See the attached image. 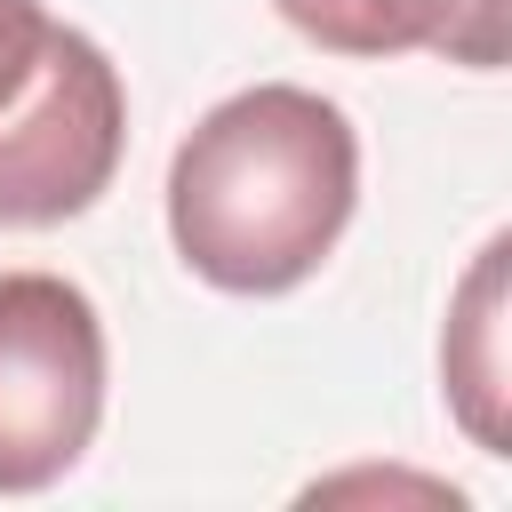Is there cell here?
<instances>
[{
  "label": "cell",
  "instance_id": "obj_4",
  "mask_svg": "<svg viewBox=\"0 0 512 512\" xmlns=\"http://www.w3.org/2000/svg\"><path fill=\"white\" fill-rule=\"evenodd\" d=\"M272 8L336 56L448 48L464 64H496V0H272Z\"/></svg>",
  "mask_w": 512,
  "mask_h": 512
},
{
  "label": "cell",
  "instance_id": "obj_5",
  "mask_svg": "<svg viewBox=\"0 0 512 512\" xmlns=\"http://www.w3.org/2000/svg\"><path fill=\"white\" fill-rule=\"evenodd\" d=\"M496 280H504V240L480 248V264H472V280H464V304H456V320H448V352H440V360H448V392H456L472 440L504 456V416H496V400H504V360H496Z\"/></svg>",
  "mask_w": 512,
  "mask_h": 512
},
{
  "label": "cell",
  "instance_id": "obj_2",
  "mask_svg": "<svg viewBox=\"0 0 512 512\" xmlns=\"http://www.w3.org/2000/svg\"><path fill=\"white\" fill-rule=\"evenodd\" d=\"M104 424V320L64 272H0V496L64 480Z\"/></svg>",
  "mask_w": 512,
  "mask_h": 512
},
{
  "label": "cell",
  "instance_id": "obj_6",
  "mask_svg": "<svg viewBox=\"0 0 512 512\" xmlns=\"http://www.w3.org/2000/svg\"><path fill=\"white\" fill-rule=\"evenodd\" d=\"M48 8L40 0H0V112L16 104V88L32 80V64H40V48H48Z\"/></svg>",
  "mask_w": 512,
  "mask_h": 512
},
{
  "label": "cell",
  "instance_id": "obj_1",
  "mask_svg": "<svg viewBox=\"0 0 512 512\" xmlns=\"http://www.w3.org/2000/svg\"><path fill=\"white\" fill-rule=\"evenodd\" d=\"M360 200L352 120L288 80L224 96L168 160V240L224 296L304 288Z\"/></svg>",
  "mask_w": 512,
  "mask_h": 512
},
{
  "label": "cell",
  "instance_id": "obj_3",
  "mask_svg": "<svg viewBox=\"0 0 512 512\" xmlns=\"http://www.w3.org/2000/svg\"><path fill=\"white\" fill-rule=\"evenodd\" d=\"M120 144H128V96L112 56L88 32L48 24L32 80L0 112V224L40 232L96 208L120 168Z\"/></svg>",
  "mask_w": 512,
  "mask_h": 512
}]
</instances>
